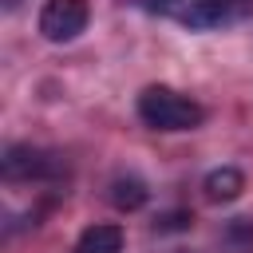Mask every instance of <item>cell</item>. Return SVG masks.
Here are the masks:
<instances>
[{"mask_svg": "<svg viewBox=\"0 0 253 253\" xmlns=\"http://www.w3.org/2000/svg\"><path fill=\"white\" fill-rule=\"evenodd\" d=\"M138 119L154 130H194L206 123V107L194 103L190 95L174 91V87L154 83L138 95Z\"/></svg>", "mask_w": 253, "mask_h": 253, "instance_id": "6da1fadb", "label": "cell"}, {"mask_svg": "<svg viewBox=\"0 0 253 253\" xmlns=\"http://www.w3.org/2000/svg\"><path fill=\"white\" fill-rule=\"evenodd\" d=\"M91 20L87 0H47L40 8V36L51 43H71Z\"/></svg>", "mask_w": 253, "mask_h": 253, "instance_id": "7a4b0ae2", "label": "cell"}, {"mask_svg": "<svg viewBox=\"0 0 253 253\" xmlns=\"http://www.w3.org/2000/svg\"><path fill=\"white\" fill-rule=\"evenodd\" d=\"M0 170H4L8 182H32V178L40 182V178H51V174L59 170V162H55V154H47V150H40V146L16 142V146L4 150Z\"/></svg>", "mask_w": 253, "mask_h": 253, "instance_id": "3957f363", "label": "cell"}, {"mask_svg": "<svg viewBox=\"0 0 253 253\" xmlns=\"http://www.w3.org/2000/svg\"><path fill=\"white\" fill-rule=\"evenodd\" d=\"M158 12L170 16V20H178L190 32H206V28H217L221 24L225 0H162Z\"/></svg>", "mask_w": 253, "mask_h": 253, "instance_id": "277c9868", "label": "cell"}, {"mask_svg": "<svg viewBox=\"0 0 253 253\" xmlns=\"http://www.w3.org/2000/svg\"><path fill=\"white\" fill-rule=\"evenodd\" d=\"M202 190H206L210 202H237L241 190H245V174H241L237 166H217V170L206 174Z\"/></svg>", "mask_w": 253, "mask_h": 253, "instance_id": "5b68a950", "label": "cell"}, {"mask_svg": "<svg viewBox=\"0 0 253 253\" xmlns=\"http://www.w3.org/2000/svg\"><path fill=\"white\" fill-rule=\"evenodd\" d=\"M146 198H150V190H146V182H142L138 174H119V178L111 182V206H115V210H123V213L142 210V206H146Z\"/></svg>", "mask_w": 253, "mask_h": 253, "instance_id": "8992f818", "label": "cell"}, {"mask_svg": "<svg viewBox=\"0 0 253 253\" xmlns=\"http://www.w3.org/2000/svg\"><path fill=\"white\" fill-rule=\"evenodd\" d=\"M75 253H123V229L119 225H87L75 241Z\"/></svg>", "mask_w": 253, "mask_h": 253, "instance_id": "52a82bcc", "label": "cell"}, {"mask_svg": "<svg viewBox=\"0 0 253 253\" xmlns=\"http://www.w3.org/2000/svg\"><path fill=\"white\" fill-rule=\"evenodd\" d=\"M190 221H194L190 213H170V217H162V221H154V233H158V229H186Z\"/></svg>", "mask_w": 253, "mask_h": 253, "instance_id": "ba28073f", "label": "cell"}, {"mask_svg": "<svg viewBox=\"0 0 253 253\" xmlns=\"http://www.w3.org/2000/svg\"><path fill=\"white\" fill-rule=\"evenodd\" d=\"M16 4H20V0H4V8H16Z\"/></svg>", "mask_w": 253, "mask_h": 253, "instance_id": "9c48e42d", "label": "cell"}]
</instances>
